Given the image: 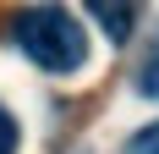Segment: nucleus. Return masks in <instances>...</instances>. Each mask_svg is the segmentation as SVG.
<instances>
[{
  "mask_svg": "<svg viewBox=\"0 0 159 154\" xmlns=\"http://www.w3.org/2000/svg\"><path fill=\"white\" fill-rule=\"evenodd\" d=\"M126 154H159V121L143 127L137 138H126Z\"/></svg>",
  "mask_w": 159,
  "mask_h": 154,
  "instance_id": "nucleus-4",
  "label": "nucleus"
},
{
  "mask_svg": "<svg viewBox=\"0 0 159 154\" xmlns=\"http://www.w3.org/2000/svg\"><path fill=\"white\" fill-rule=\"evenodd\" d=\"M137 94H143V99H159V39L143 55V66H137Z\"/></svg>",
  "mask_w": 159,
  "mask_h": 154,
  "instance_id": "nucleus-3",
  "label": "nucleus"
},
{
  "mask_svg": "<svg viewBox=\"0 0 159 154\" xmlns=\"http://www.w3.org/2000/svg\"><path fill=\"white\" fill-rule=\"evenodd\" d=\"M16 50L28 55L33 66H44V72H82V61H88V33H82L77 17H66L61 6H33V11L16 17L11 28Z\"/></svg>",
  "mask_w": 159,
  "mask_h": 154,
  "instance_id": "nucleus-1",
  "label": "nucleus"
},
{
  "mask_svg": "<svg viewBox=\"0 0 159 154\" xmlns=\"http://www.w3.org/2000/svg\"><path fill=\"white\" fill-rule=\"evenodd\" d=\"M88 11L104 33H110V44H126L132 39V0H88Z\"/></svg>",
  "mask_w": 159,
  "mask_h": 154,
  "instance_id": "nucleus-2",
  "label": "nucleus"
},
{
  "mask_svg": "<svg viewBox=\"0 0 159 154\" xmlns=\"http://www.w3.org/2000/svg\"><path fill=\"white\" fill-rule=\"evenodd\" d=\"M0 154H16V121H11V110H0Z\"/></svg>",
  "mask_w": 159,
  "mask_h": 154,
  "instance_id": "nucleus-5",
  "label": "nucleus"
}]
</instances>
